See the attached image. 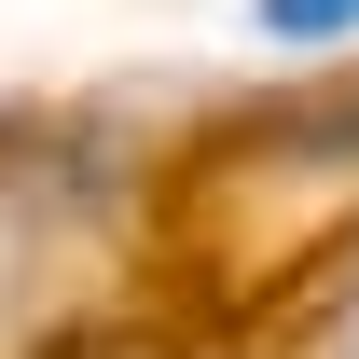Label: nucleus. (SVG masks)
<instances>
[{
    "mask_svg": "<svg viewBox=\"0 0 359 359\" xmlns=\"http://www.w3.org/2000/svg\"><path fill=\"white\" fill-rule=\"evenodd\" d=\"M263 42H359V0H263Z\"/></svg>",
    "mask_w": 359,
    "mask_h": 359,
    "instance_id": "1",
    "label": "nucleus"
}]
</instances>
